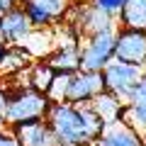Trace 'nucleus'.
Here are the masks:
<instances>
[{"label": "nucleus", "instance_id": "1", "mask_svg": "<svg viewBox=\"0 0 146 146\" xmlns=\"http://www.w3.org/2000/svg\"><path fill=\"white\" fill-rule=\"evenodd\" d=\"M44 119L63 146H93L105 127L102 117L90 105L73 102H51Z\"/></svg>", "mask_w": 146, "mask_h": 146}, {"label": "nucleus", "instance_id": "2", "mask_svg": "<svg viewBox=\"0 0 146 146\" xmlns=\"http://www.w3.org/2000/svg\"><path fill=\"white\" fill-rule=\"evenodd\" d=\"M7 93V90H5ZM51 105V100L46 98V93H39L34 88H20L7 93L5 98V124H29V122L44 119L46 117V110Z\"/></svg>", "mask_w": 146, "mask_h": 146}, {"label": "nucleus", "instance_id": "3", "mask_svg": "<svg viewBox=\"0 0 146 146\" xmlns=\"http://www.w3.org/2000/svg\"><path fill=\"white\" fill-rule=\"evenodd\" d=\"M115 58V29L95 32L80 44V71H102Z\"/></svg>", "mask_w": 146, "mask_h": 146}, {"label": "nucleus", "instance_id": "4", "mask_svg": "<svg viewBox=\"0 0 146 146\" xmlns=\"http://www.w3.org/2000/svg\"><path fill=\"white\" fill-rule=\"evenodd\" d=\"M141 73H144L141 66H131V63L112 58V61L102 68L105 90H110V93L117 95L122 102H127L129 95H131V90H134V85H136V80L141 78Z\"/></svg>", "mask_w": 146, "mask_h": 146}, {"label": "nucleus", "instance_id": "5", "mask_svg": "<svg viewBox=\"0 0 146 146\" xmlns=\"http://www.w3.org/2000/svg\"><path fill=\"white\" fill-rule=\"evenodd\" d=\"M115 58L146 68V32L141 29H115Z\"/></svg>", "mask_w": 146, "mask_h": 146}, {"label": "nucleus", "instance_id": "6", "mask_svg": "<svg viewBox=\"0 0 146 146\" xmlns=\"http://www.w3.org/2000/svg\"><path fill=\"white\" fill-rule=\"evenodd\" d=\"M105 90L102 83V71H76L71 73L66 90V102L73 105H88L95 95H100Z\"/></svg>", "mask_w": 146, "mask_h": 146}, {"label": "nucleus", "instance_id": "7", "mask_svg": "<svg viewBox=\"0 0 146 146\" xmlns=\"http://www.w3.org/2000/svg\"><path fill=\"white\" fill-rule=\"evenodd\" d=\"M68 0H22V10L34 29H49L68 12Z\"/></svg>", "mask_w": 146, "mask_h": 146}, {"label": "nucleus", "instance_id": "8", "mask_svg": "<svg viewBox=\"0 0 146 146\" xmlns=\"http://www.w3.org/2000/svg\"><path fill=\"white\" fill-rule=\"evenodd\" d=\"M93 146H144V141H141V131L131 127L124 117H119V119L105 122Z\"/></svg>", "mask_w": 146, "mask_h": 146}, {"label": "nucleus", "instance_id": "9", "mask_svg": "<svg viewBox=\"0 0 146 146\" xmlns=\"http://www.w3.org/2000/svg\"><path fill=\"white\" fill-rule=\"evenodd\" d=\"M32 29L34 27H32L29 17L25 15L22 5H15L0 15V42L3 44H20Z\"/></svg>", "mask_w": 146, "mask_h": 146}, {"label": "nucleus", "instance_id": "10", "mask_svg": "<svg viewBox=\"0 0 146 146\" xmlns=\"http://www.w3.org/2000/svg\"><path fill=\"white\" fill-rule=\"evenodd\" d=\"M10 131L20 146H56L58 144L56 134L51 131L46 119H36L29 124H12Z\"/></svg>", "mask_w": 146, "mask_h": 146}, {"label": "nucleus", "instance_id": "11", "mask_svg": "<svg viewBox=\"0 0 146 146\" xmlns=\"http://www.w3.org/2000/svg\"><path fill=\"white\" fill-rule=\"evenodd\" d=\"M122 117H124L131 127H136L139 131L146 129V68H144V73H141V78L136 80L129 100L124 102V115Z\"/></svg>", "mask_w": 146, "mask_h": 146}, {"label": "nucleus", "instance_id": "12", "mask_svg": "<svg viewBox=\"0 0 146 146\" xmlns=\"http://www.w3.org/2000/svg\"><path fill=\"white\" fill-rule=\"evenodd\" d=\"M78 22H73L76 29L80 34H95V32H105V29H115V17L107 15V12L98 10L93 5H85V7H78Z\"/></svg>", "mask_w": 146, "mask_h": 146}, {"label": "nucleus", "instance_id": "13", "mask_svg": "<svg viewBox=\"0 0 146 146\" xmlns=\"http://www.w3.org/2000/svg\"><path fill=\"white\" fill-rule=\"evenodd\" d=\"M117 20L119 27L146 32V0H124V5L117 12Z\"/></svg>", "mask_w": 146, "mask_h": 146}, {"label": "nucleus", "instance_id": "14", "mask_svg": "<svg viewBox=\"0 0 146 146\" xmlns=\"http://www.w3.org/2000/svg\"><path fill=\"white\" fill-rule=\"evenodd\" d=\"M88 105L95 110V112H98L100 117H102V122L119 119V117L124 115V102H122L117 95H112L110 90H102L100 95H95Z\"/></svg>", "mask_w": 146, "mask_h": 146}, {"label": "nucleus", "instance_id": "15", "mask_svg": "<svg viewBox=\"0 0 146 146\" xmlns=\"http://www.w3.org/2000/svg\"><path fill=\"white\" fill-rule=\"evenodd\" d=\"M56 73H76L80 71V44L76 46H58L46 58Z\"/></svg>", "mask_w": 146, "mask_h": 146}, {"label": "nucleus", "instance_id": "16", "mask_svg": "<svg viewBox=\"0 0 146 146\" xmlns=\"http://www.w3.org/2000/svg\"><path fill=\"white\" fill-rule=\"evenodd\" d=\"M29 66V54L22 46H3L0 51V73H20Z\"/></svg>", "mask_w": 146, "mask_h": 146}, {"label": "nucleus", "instance_id": "17", "mask_svg": "<svg viewBox=\"0 0 146 146\" xmlns=\"http://www.w3.org/2000/svg\"><path fill=\"white\" fill-rule=\"evenodd\" d=\"M54 76H56V71L51 68V63L49 61H39V63H32L29 66V73H27V85L34 90H39V93H46L49 85H51Z\"/></svg>", "mask_w": 146, "mask_h": 146}, {"label": "nucleus", "instance_id": "18", "mask_svg": "<svg viewBox=\"0 0 146 146\" xmlns=\"http://www.w3.org/2000/svg\"><path fill=\"white\" fill-rule=\"evenodd\" d=\"M68 80H71V73H56L46 90V98L51 102H66V90H68Z\"/></svg>", "mask_w": 146, "mask_h": 146}, {"label": "nucleus", "instance_id": "19", "mask_svg": "<svg viewBox=\"0 0 146 146\" xmlns=\"http://www.w3.org/2000/svg\"><path fill=\"white\" fill-rule=\"evenodd\" d=\"M88 5H93V7H98V10L107 12V15L117 17V12H119V7L124 5V0H90Z\"/></svg>", "mask_w": 146, "mask_h": 146}, {"label": "nucleus", "instance_id": "20", "mask_svg": "<svg viewBox=\"0 0 146 146\" xmlns=\"http://www.w3.org/2000/svg\"><path fill=\"white\" fill-rule=\"evenodd\" d=\"M0 146H20V144H17V139L12 136V131L0 129Z\"/></svg>", "mask_w": 146, "mask_h": 146}, {"label": "nucleus", "instance_id": "21", "mask_svg": "<svg viewBox=\"0 0 146 146\" xmlns=\"http://www.w3.org/2000/svg\"><path fill=\"white\" fill-rule=\"evenodd\" d=\"M5 98H7V93H5V90H0V112L5 110Z\"/></svg>", "mask_w": 146, "mask_h": 146}, {"label": "nucleus", "instance_id": "22", "mask_svg": "<svg viewBox=\"0 0 146 146\" xmlns=\"http://www.w3.org/2000/svg\"><path fill=\"white\" fill-rule=\"evenodd\" d=\"M3 127H7V124H5V115L0 112V129H3Z\"/></svg>", "mask_w": 146, "mask_h": 146}, {"label": "nucleus", "instance_id": "23", "mask_svg": "<svg viewBox=\"0 0 146 146\" xmlns=\"http://www.w3.org/2000/svg\"><path fill=\"white\" fill-rule=\"evenodd\" d=\"M141 141H144V146H146V129H144V134H141Z\"/></svg>", "mask_w": 146, "mask_h": 146}, {"label": "nucleus", "instance_id": "24", "mask_svg": "<svg viewBox=\"0 0 146 146\" xmlns=\"http://www.w3.org/2000/svg\"><path fill=\"white\" fill-rule=\"evenodd\" d=\"M0 51H3V42H0Z\"/></svg>", "mask_w": 146, "mask_h": 146}]
</instances>
